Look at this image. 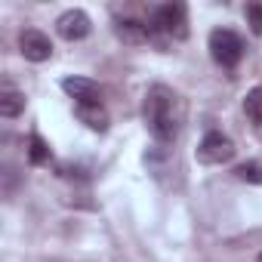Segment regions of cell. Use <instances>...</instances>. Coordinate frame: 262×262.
Wrapping results in <instances>:
<instances>
[{"instance_id":"4fadbf2b","label":"cell","mask_w":262,"mask_h":262,"mask_svg":"<svg viewBox=\"0 0 262 262\" xmlns=\"http://www.w3.org/2000/svg\"><path fill=\"white\" fill-rule=\"evenodd\" d=\"M234 176H237V179H244V182L262 185V164H259V161H247V164H241V167L234 170Z\"/></svg>"},{"instance_id":"9c48e42d","label":"cell","mask_w":262,"mask_h":262,"mask_svg":"<svg viewBox=\"0 0 262 262\" xmlns=\"http://www.w3.org/2000/svg\"><path fill=\"white\" fill-rule=\"evenodd\" d=\"M74 114L80 117V123H86L90 129H96V133H105L108 129V111L105 105H74Z\"/></svg>"},{"instance_id":"8fae6325","label":"cell","mask_w":262,"mask_h":262,"mask_svg":"<svg viewBox=\"0 0 262 262\" xmlns=\"http://www.w3.org/2000/svg\"><path fill=\"white\" fill-rule=\"evenodd\" d=\"M28 161H31V164H37V167L50 161V145H47L37 133H31V139H28Z\"/></svg>"},{"instance_id":"6da1fadb","label":"cell","mask_w":262,"mask_h":262,"mask_svg":"<svg viewBox=\"0 0 262 262\" xmlns=\"http://www.w3.org/2000/svg\"><path fill=\"white\" fill-rule=\"evenodd\" d=\"M145 123H148V133L158 142H176L182 133V123H185V99L167 86V83H155L145 93V105H142Z\"/></svg>"},{"instance_id":"30bf717a","label":"cell","mask_w":262,"mask_h":262,"mask_svg":"<svg viewBox=\"0 0 262 262\" xmlns=\"http://www.w3.org/2000/svg\"><path fill=\"white\" fill-rule=\"evenodd\" d=\"M244 111H247V117H250L256 126H262V86H253V90L244 96Z\"/></svg>"},{"instance_id":"52a82bcc","label":"cell","mask_w":262,"mask_h":262,"mask_svg":"<svg viewBox=\"0 0 262 262\" xmlns=\"http://www.w3.org/2000/svg\"><path fill=\"white\" fill-rule=\"evenodd\" d=\"M62 90L74 99V105H99L102 102V86L90 77H65Z\"/></svg>"},{"instance_id":"7a4b0ae2","label":"cell","mask_w":262,"mask_h":262,"mask_svg":"<svg viewBox=\"0 0 262 262\" xmlns=\"http://www.w3.org/2000/svg\"><path fill=\"white\" fill-rule=\"evenodd\" d=\"M188 34V13L185 4H161L151 10V22H148V40L170 47L176 40H185Z\"/></svg>"},{"instance_id":"277c9868","label":"cell","mask_w":262,"mask_h":262,"mask_svg":"<svg viewBox=\"0 0 262 262\" xmlns=\"http://www.w3.org/2000/svg\"><path fill=\"white\" fill-rule=\"evenodd\" d=\"M194 158H198V164H207V167L228 164V161L234 158V142H231L225 133L213 129V133H207V136L201 139V145H198Z\"/></svg>"},{"instance_id":"9a60e30c","label":"cell","mask_w":262,"mask_h":262,"mask_svg":"<svg viewBox=\"0 0 262 262\" xmlns=\"http://www.w3.org/2000/svg\"><path fill=\"white\" fill-rule=\"evenodd\" d=\"M259 259H262V256H259Z\"/></svg>"},{"instance_id":"8992f818","label":"cell","mask_w":262,"mask_h":262,"mask_svg":"<svg viewBox=\"0 0 262 262\" xmlns=\"http://www.w3.org/2000/svg\"><path fill=\"white\" fill-rule=\"evenodd\" d=\"M56 31L62 40H83L90 34V16L83 10H65L59 19H56Z\"/></svg>"},{"instance_id":"5bb4252c","label":"cell","mask_w":262,"mask_h":262,"mask_svg":"<svg viewBox=\"0 0 262 262\" xmlns=\"http://www.w3.org/2000/svg\"><path fill=\"white\" fill-rule=\"evenodd\" d=\"M247 22L253 34H262V4H247Z\"/></svg>"},{"instance_id":"7c38bea8","label":"cell","mask_w":262,"mask_h":262,"mask_svg":"<svg viewBox=\"0 0 262 262\" xmlns=\"http://www.w3.org/2000/svg\"><path fill=\"white\" fill-rule=\"evenodd\" d=\"M117 34H120L123 40L139 43V40H148V25H139V22H120V25H117Z\"/></svg>"},{"instance_id":"5b68a950","label":"cell","mask_w":262,"mask_h":262,"mask_svg":"<svg viewBox=\"0 0 262 262\" xmlns=\"http://www.w3.org/2000/svg\"><path fill=\"white\" fill-rule=\"evenodd\" d=\"M19 53L28 62H47L53 56V40L40 31V28H25L19 34Z\"/></svg>"},{"instance_id":"ba28073f","label":"cell","mask_w":262,"mask_h":262,"mask_svg":"<svg viewBox=\"0 0 262 262\" xmlns=\"http://www.w3.org/2000/svg\"><path fill=\"white\" fill-rule=\"evenodd\" d=\"M25 111V93L16 90L10 80L0 86V114L4 117H19Z\"/></svg>"},{"instance_id":"3957f363","label":"cell","mask_w":262,"mask_h":262,"mask_svg":"<svg viewBox=\"0 0 262 262\" xmlns=\"http://www.w3.org/2000/svg\"><path fill=\"white\" fill-rule=\"evenodd\" d=\"M210 56L222 68H237V62L244 59V40H241V34L231 31V28L210 31Z\"/></svg>"}]
</instances>
